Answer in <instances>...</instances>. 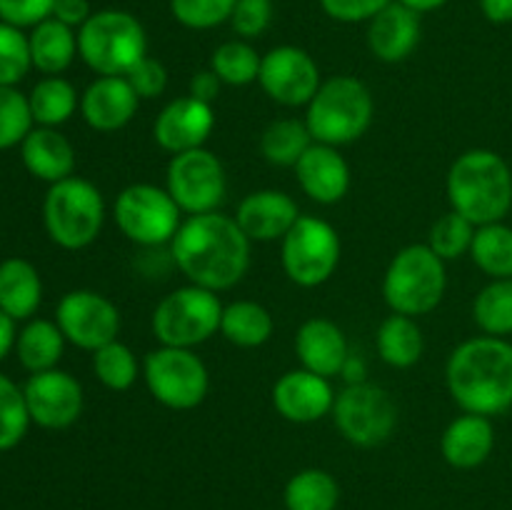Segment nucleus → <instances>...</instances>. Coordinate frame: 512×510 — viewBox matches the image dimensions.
Wrapping results in <instances>:
<instances>
[{
    "mask_svg": "<svg viewBox=\"0 0 512 510\" xmlns=\"http://www.w3.org/2000/svg\"><path fill=\"white\" fill-rule=\"evenodd\" d=\"M220 88H223V80H220L218 75L208 68V70H200V73H195L193 78H190L188 95H193V98L213 105V100H218Z\"/></svg>",
    "mask_w": 512,
    "mask_h": 510,
    "instance_id": "obj_48",
    "label": "nucleus"
},
{
    "mask_svg": "<svg viewBox=\"0 0 512 510\" xmlns=\"http://www.w3.org/2000/svg\"><path fill=\"white\" fill-rule=\"evenodd\" d=\"M28 103L35 125L60 128L73 118L75 110H80V95L63 75H45L28 93Z\"/></svg>",
    "mask_w": 512,
    "mask_h": 510,
    "instance_id": "obj_31",
    "label": "nucleus"
},
{
    "mask_svg": "<svg viewBox=\"0 0 512 510\" xmlns=\"http://www.w3.org/2000/svg\"><path fill=\"white\" fill-rule=\"evenodd\" d=\"M473 318L485 335L512 333V278L493 280L478 293L473 303Z\"/></svg>",
    "mask_w": 512,
    "mask_h": 510,
    "instance_id": "obj_36",
    "label": "nucleus"
},
{
    "mask_svg": "<svg viewBox=\"0 0 512 510\" xmlns=\"http://www.w3.org/2000/svg\"><path fill=\"white\" fill-rule=\"evenodd\" d=\"M43 225L58 248H88L105 225L103 193L78 175L53 183L43 200Z\"/></svg>",
    "mask_w": 512,
    "mask_h": 510,
    "instance_id": "obj_6",
    "label": "nucleus"
},
{
    "mask_svg": "<svg viewBox=\"0 0 512 510\" xmlns=\"http://www.w3.org/2000/svg\"><path fill=\"white\" fill-rule=\"evenodd\" d=\"M223 308L218 293L200 285H183L165 295L153 310V335L170 348H198L220 333Z\"/></svg>",
    "mask_w": 512,
    "mask_h": 510,
    "instance_id": "obj_8",
    "label": "nucleus"
},
{
    "mask_svg": "<svg viewBox=\"0 0 512 510\" xmlns=\"http://www.w3.org/2000/svg\"><path fill=\"white\" fill-rule=\"evenodd\" d=\"M65 335L58 328L55 320L45 318H30L23 328L18 330L15 338V355H18L20 365L33 373H43V370L58 368L60 358L65 353Z\"/></svg>",
    "mask_w": 512,
    "mask_h": 510,
    "instance_id": "obj_28",
    "label": "nucleus"
},
{
    "mask_svg": "<svg viewBox=\"0 0 512 510\" xmlns=\"http://www.w3.org/2000/svg\"><path fill=\"white\" fill-rule=\"evenodd\" d=\"M335 428L358 448H378L398 425V405L393 395L375 383L345 385L333 405Z\"/></svg>",
    "mask_w": 512,
    "mask_h": 510,
    "instance_id": "obj_12",
    "label": "nucleus"
},
{
    "mask_svg": "<svg viewBox=\"0 0 512 510\" xmlns=\"http://www.w3.org/2000/svg\"><path fill=\"white\" fill-rule=\"evenodd\" d=\"M300 208L285 190H253L238 205L235 220L253 243H275L298 223Z\"/></svg>",
    "mask_w": 512,
    "mask_h": 510,
    "instance_id": "obj_20",
    "label": "nucleus"
},
{
    "mask_svg": "<svg viewBox=\"0 0 512 510\" xmlns=\"http://www.w3.org/2000/svg\"><path fill=\"white\" fill-rule=\"evenodd\" d=\"M375 115V100L368 85L353 75H335L323 80L308 103L305 123L315 143L350 145L368 133Z\"/></svg>",
    "mask_w": 512,
    "mask_h": 510,
    "instance_id": "obj_4",
    "label": "nucleus"
},
{
    "mask_svg": "<svg viewBox=\"0 0 512 510\" xmlns=\"http://www.w3.org/2000/svg\"><path fill=\"white\" fill-rule=\"evenodd\" d=\"M393 0H320L325 13L338 23H363V20H373L375 15Z\"/></svg>",
    "mask_w": 512,
    "mask_h": 510,
    "instance_id": "obj_46",
    "label": "nucleus"
},
{
    "mask_svg": "<svg viewBox=\"0 0 512 510\" xmlns=\"http://www.w3.org/2000/svg\"><path fill=\"white\" fill-rule=\"evenodd\" d=\"M480 8L490 23H510L512 20V0H480Z\"/></svg>",
    "mask_w": 512,
    "mask_h": 510,
    "instance_id": "obj_49",
    "label": "nucleus"
},
{
    "mask_svg": "<svg viewBox=\"0 0 512 510\" xmlns=\"http://www.w3.org/2000/svg\"><path fill=\"white\" fill-rule=\"evenodd\" d=\"M375 345H378V355L383 358V363H388L390 368H413L423 358V330H420L418 320L410 315L393 313L380 323L378 333H375Z\"/></svg>",
    "mask_w": 512,
    "mask_h": 510,
    "instance_id": "obj_29",
    "label": "nucleus"
},
{
    "mask_svg": "<svg viewBox=\"0 0 512 510\" xmlns=\"http://www.w3.org/2000/svg\"><path fill=\"white\" fill-rule=\"evenodd\" d=\"M93 373L100 383L113 393H125L135 385L140 373L138 358L133 350L120 340L103 345L93 353Z\"/></svg>",
    "mask_w": 512,
    "mask_h": 510,
    "instance_id": "obj_37",
    "label": "nucleus"
},
{
    "mask_svg": "<svg viewBox=\"0 0 512 510\" xmlns=\"http://www.w3.org/2000/svg\"><path fill=\"white\" fill-rule=\"evenodd\" d=\"M258 83L265 95L278 105L300 108L313 100V95L323 85V78L308 50L298 45H278L263 55Z\"/></svg>",
    "mask_w": 512,
    "mask_h": 510,
    "instance_id": "obj_15",
    "label": "nucleus"
},
{
    "mask_svg": "<svg viewBox=\"0 0 512 510\" xmlns=\"http://www.w3.org/2000/svg\"><path fill=\"white\" fill-rule=\"evenodd\" d=\"M400 3L408 5V8H413L415 13H430V10L443 8L448 0H400Z\"/></svg>",
    "mask_w": 512,
    "mask_h": 510,
    "instance_id": "obj_52",
    "label": "nucleus"
},
{
    "mask_svg": "<svg viewBox=\"0 0 512 510\" xmlns=\"http://www.w3.org/2000/svg\"><path fill=\"white\" fill-rule=\"evenodd\" d=\"M445 190L455 213L478 228L500 223L512 208L510 165L495 150L473 148L450 165Z\"/></svg>",
    "mask_w": 512,
    "mask_h": 510,
    "instance_id": "obj_3",
    "label": "nucleus"
},
{
    "mask_svg": "<svg viewBox=\"0 0 512 510\" xmlns=\"http://www.w3.org/2000/svg\"><path fill=\"white\" fill-rule=\"evenodd\" d=\"M338 500V480L328 470H300L285 485V508L288 510H335Z\"/></svg>",
    "mask_w": 512,
    "mask_h": 510,
    "instance_id": "obj_33",
    "label": "nucleus"
},
{
    "mask_svg": "<svg viewBox=\"0 0 512 510\" xmlns=\"http://www.w3.org/2000/svg\"><path fill=\"white\" fill-rule=\"evenodd\" d=\"M445 383L463 413L503 415L512 408V343L495 335L465 340L450 353Z\"/></svg>",
    "mask_w": 512,
    "mask_h": 510,
    "instance_id": "obj_2",
    "label": "nucleus"
},
{
    "mask_svg": "<svg viewBox=\"0 0 512 510\" xmlns=\"http://www.w3.org/2000/svg\"><path fill=\"white\" fill-rule=\"evenodd\" d=\"M313 135L305 120L280 118L270 123L260 135V153L270 165L278 168H295L305 150L313 145Z\"/></svg>",
    "mask_w": 512,
    "mask_h": 510,
    "instance_id": "obj_32",
    "label": "nucleus"
},
{
    "mask_svg": "<svg viewBox=\"0 0 512 510\" xmlns=\"http://www.w3.org/2000/svg\"><path fill=\"white\" fill-rule=\"evenodd\" d=\"M335 390L330 378L298 368L280 375L273 385V405L288 423L310 425L333 415Z\"/></svg>",
    "mask_w": 512,
    "mask_h": 510,
    "instance_id": "obj_17",
    "label": "nucleus"
},
{
    "mask_svg": "<svg viewBox=\"0 0 512 510\" xmlns=\"http://www.w3.org/2000/svg\"><path fill=\"white\" fill-rule=\"evenodd\" d=\"M273 330V315L255 300H233L223 308L220 335L238 348H260L273 338Z\"/></svg>",
    "mask_w": 512,
    "mask_h": 510,
    "instance_id": "obj_30",
    "label": "nucleus"
},
{
    "mask_svg": "<svg viewBox=\"0 0 512 510\" xmlns=\"http://www.w3.org/2000/svg\"><path fill=\"white\" fill-rule=\"evenodd\" d=\"M78 55L98 75H128L148 55L145 28L133 13L98 10L78 30Z\"/></svg>",
    "mask_w": 512,
    "mask_h": 510,
    "instance_id": "obj_7",
    "label": "nucleus"
},
{
    "mask_svg": "<svg viewBox=\"0 0 512 510\" xmlns=\"http://www.w3.org/2000/svg\"><path fill=\"white\" fill-rule=\"evenodd\" d=\"M420 43V13L393 0L368 25V48L383 63L410 58Z\"/></svg>",
    "mask_w": 512,
    "mask_h": 510,
    "instance_id": "obj_23",
    "label": "nucleus"
},
{
    "mask_svg": "<svg viewBox=\"0 0 512 510\" xmlns=\"http://www.w3.org/2000/svg\"><path fill=\"white\" fill-rule=\"evenodd\" d=\"M165 188L183 213H215L228 193V175L218 155L208 148H195L170 158Z\"/></svg>",
    "mask_w": 512,
    "mask_h": 510,
    "instance_id": "obj_13",
    "label": "nucleus"
},
{
    "mask_svg": "<svg viewBox=\"0 0 512 510\" xmlns=\"http://www.w3.org/2000/svg\"><path fill=\"white\" fill-rule=\"evenodd\" d=\"M33 68L30 40L23 28L0 20V85H18Z\"/></svg>",
    "mask_w": 512,
    "mask_h": 510,
    "instance_id": "obj_41",
    "label": "nucleus"
},
{
    "mask_svg": "<svg viewBox=\"0 0 512 510\" xmlns=\"http://www.w3.org/2000/svg\"><path fill=\"white\" fill-rule=\"evenodd\" d=\"M238 0H170V13L190 30H210L233 15Z\"/></svg>",
    "mask_w": 512,
    "mask_h": 510,
    "instance_id": "obj_42",
    "label": "nucleus"
},
{
    "mask_svg": "<svg viewBox=\"0 0 512 510\" xmlns=\"http://www.w3.org/2000/svg\"><path fill=\"white\" fill-rule=\"evenodd\" d=\"M55 323L70 345L95 353L103 345L118 340L123 318H120L118 305L108 295L80 288L60 298L55 308Z\"/></svg>",
    "mask_w": 512,
    "mask_h": 510,
    "instance_id": "obj_14",
    "label": "nucleus"
},
{
    "mask_svg": "<svg viewBox=\"0 0 512 510\" xmlns=\"http://www.w3.org/2000/svg\"><path fill=\"white\" fill-rule=\"evenodd\" d=\"M55 0H0V20L15 28H35L53 18Z\"/></svg>",
    "mask_w": 512,
    "mask_h": 510,
    "instance_id": "obj_45",
    "label": "nucleus"
},
{
    "mask_svg": "<svg viewBox=\"0 0 512 510\" xmlns=\"http://www.w3.org/2000/svg\"><path fill=\"white\" fill-rule=\"evenodd\" d=\"M113 218L120 233L140 248H163L173 243L183 225V210L168 193L153 183H133L118 195Z\"/></svg>",
    "mask_w": 512,
    "mask_h": 510,
    "instance_id": "obj_9",
    "label": "nucleus"
},
{
    "mask_svg": "<svg viewBox=\"0 0 512 510\" xmlns=\"http://www.w3.org/2000/svg\"><path fill=\"white\" fill-rule=\"evenodd\" d=\"M20 160L33 178L48 185L73 178L78 165L73 143L58 128H45V125H35L25 135L20 143Z\"/></svg>",
    "mask_w": 512,
    "mask_h": 510,
    "instance_id": "obj_24",
    "label": "nucleus"
},
{
    "mask_svg": "<svg viewBox=\"0 0 512 510\" xmlns=\"http://www.w3.org/2000/svg\"><path fill=\"white\" fill-rule=\"evenodd\" d=\"M273 20V3L270 0H238L230 23L243 40L260 38Z\"/></svg>",
    "mask_w": 512,
    "mask_h": 510,
    "instance_id": "obj_43",
    "label": "nucleus"
},
{
    "mask_svg": "<svg viewBox=\"0 0 512 510\" xmlns=\"http://www.w3.org/2000/svg\"><path fill=\"white\" fill-rule=\"evenodd\" d=\"M250 245L253 240L243 233L238 220L215 210L188 215L170 243V255L188 283L223 293L248 273Z\"/></svg>",
    "mask_w": 512,
    "mask_h": 510,
    "instance_id": "obj_1",
    "label": "nucleus"
},
{
    "mask_svg": "<svg viewBox=\"0 0 512 510\" xmlns=\"http://www.w3.org/2000/svg\"><path fill=\"white\" fill-rule=\"evenodd\" d=\"M470 255H473V263L493 280L512 278V228L503 220L480 225L475 230Z\"/></svg>",
    "mask_w": 512,
    "mask_h": 510,
    "instance_id": "obj_34",
    "label": "nucleus"
},
{
    "mask_svg": "<svg viewBox=\"0 0 512 510\" xmlns=\"http://www.w3.org/2000/svg\"><path fill=\"white\" fill-rule=\"evenodd\" d=\"M495 448V428L490 418L463 413L445 428L440 438L443 458L458 470H473L490 458Z\"/></svg>",
    "mask_w": 512,
    "mask_h": 510,
    "instance_id": "obj_25",
    "label": "nucleus"
},
{
    "mask_svg": "<svg viewBox=\"0 0 512 510\" xmlns=\"http://www.w3.org/2000/svg\"><path fill=\"white\" fill-rule=\"evenodd\" d=\"M43 303V280L38 268L25 258L0 263V310L18 323L30 320Z\"/></svg>",
    "mask_w": 512,
    "mask_h": 510,
    "instance_id": "obj_26",
    "label": "nucleus"
},
{
    "mask_svg": "<svg viewBox=\"0 0 512 510\" xmlns=\"http://www.w3.org/2000/svg\"><path fill=\"white\" fill-rule=\"evenodd\" d=\"M295 353L305 370L323 375V378H335L343 373L350 348L338 323L328 318H310L298 328Z\"/></svg>",
    "mask_w": 512,
    "mask_h": 510,
    "instance_id": "obj_22",
    "label": "nucleus"
},
{
    "mask_svg": "<svg viewBox=\"0 0 512 510\" xmlns=\"http://www.w3.org/2000/svg\"><path fill=\"white\" fill-rule=\"evenodd\" d=\"M30 40V58L33 68L43 75H63L73 65L78 55V35L75 28L60 23V20L48 18L35 25L28 35Z\"/></svg>",
    "mask_w": 512,
    "mask_h": 510,
    "instance_id": "obj_27",
    "label": "nucleus"
},
{
    "mask_svg": "<svg viewBox=\"0 0 512 510\" xmlns=\"http://www.w3.org/2000/svg\"><path fill=\"white\" fill-rule=\"evenodd\" d=\"M295 178L310 200L335 205L350 190V165L333 145L313 143L295 165Z\"/></svg>",
    "mask_w": 512,
    "mask_h": 510,
    "instance_id": "obj_21",
    "label": "nucleus"
},
{
    "mask_svg": "<svg viewBox=\"0 0 512 510\" xmlns=\"http://www.w3.org/2000/svg\"><path fill=\"white\" fill-rule=\"evenodd\" d=\"M125 78L133 85V90L138 93L140 100L158 98V95H163L165 88H168V70H165V65L160 63V60L150 58V55H145L140 63H135Z\"/></svg>",
    "mask_w": 512,
    "mask_h": 510,
    "instance_id": "obj_44",
    "label": "nucleus"
},
{
    "mask_svg": "<svg viewBox=\"0 0 512 510\" xmlns=\"http://www.w3.org/2000/svg\"><path fill=\"white\" fill-rule=\"evenodd\" d=\"M93 15L88 0H55L53 18L60 23L70 25V28H83L88 23V18Z\"/></svg>",
    "mask_w": 512,
    "mask_h": 510,
    "instance_id": "obj_47",
    "label": "nucleus"
},
{
    "mask_svg": "<svg viewBox=\"0 0 512 510\" xmlns=\"http://www.w3.org/2000/svg\"><path fill=\"white\" fill-rule=\"evenodd\" d=\"M478 225L470 223L465 215L455 213V210H448L445 215H440L435 220V225L430 228L428 245L438 258H443L445 263L448 260L463 258L465 253H470L473 248V238Z\"/></svg>",
    "mask_w": 512,
    "mask_h": 510,
    "instance_id": "obj_39",
    "label": "nucleus"
},
{
    "mask_svg": "<svg viewBox=\"0 0 512 510\" xmlns=\"http://www.w3.org/2000/svg\"><path fill=\"white\" fill-rule=\"evenodd\" d=\"M138 108L140 98L125 75H98L80 95V115L98 133L123 130Z\"/></svg>",
    "mask_w": 512,
    "mask_h": 510,
    "instance_id": "obj_19",
    "label": "nucleus"
},
{
    "mask_svg": "<svg viewBox=\"0 0 512 510\" xmlns=\"http://www.w3.org/2000/svg\"><path fill=\"white\" fill-rule=\"evenodd\" d=\"M30 425L33 420H30L23 388L13 378L0 373V453L23 443Z\"/></svg>",
    "mask_w": 512,
    "mask_h": 510,
    "instance_id": "obj_38",
    "label": "nucleus"
},
{
    "mask_svg": "<svg viewBox=\"0 0 512 510\" xmlns=\"http://www.w3.org/2000/svg\"><path fill=\"white\" fill-rule=\"evenodd\" d=\"M260 63H263V55H258V50L248 40H228L215 48L210 70L223 80V85L243 88L258 80Z\"/></svg>",
    "mask_w": 512,
    "mask_h": 510,
    "instance_id": "obj_35",
    "label": "nucleus"
},
{
    "mask_svg": "<svg viewBox=\"0 0 512 510\" xmlns=\"http://www.w3.org/2000/svg\"><path fill=\"white\" fill-rule=\"evenodd\" d=\"M30 420L45 430H65L83 415V385L68 370L33 373L23 385Z\"/></svg>",
    "mask_w": 512,
    "mask_h": 510,
    "instance_id": "obj_16",
    "label": "nucleus"
},
{
    "mask_svg": "<svg viewBox=\"0 0 512 510\" xmlns=\"http://www.w3.org/2000/svg\"><path fill=\"white\" fill-rule=\"evenodd\" d=\"M448 288L445 260L430 250L428 243H415L398 250L383 278L385 303L393 313L420 318L443 303Z\"/></svg>",
    "mask_w": 512,
    "mask_h": 510,
    "instance_id": "obj_5",
    "label": "nucleus"
},
{
    "mask_svg": "<svg viewBox=\"0 0 512 510\" xmlns=\"http://www.w3.org/2000/svg\"><path fill=\"white\" fill-rule=\"evenodd\" d=\"M340 235L318 215H300L280 240V263L285 275L300 288L328 283L340 265Z\"/></svg>",
    "mask_w": 512,
    "mask_h": 510,
    "instance_id": "obj_10",
    "label": "nucleus"
},
{
    "mask_svg": "<svg viewBox=\"0 0 512 510\" xmlns=\"http://www.w3.org/2000/svg\"><path fill=\"white\" fill-rule=\"evenodd\" d=\"M213 128V105L203 103V100L193 98V95H183V98L170 100L160 110L153 125V138L165 153L178 155L195 148H205Z\"/></svg>",
    "mask_w": 512,
    "mask_h": 510,
    "instance_id": "obj_18",
    "label": "nucleus"
},
{
    "mask_svg": "<svg viewBox=\"0 0 512 510\" xmlns=\"http://www.w3.org/2000/svg\"><path fill=\"white\" fill-rule=\"evenodd\" d=\"M143 378L150 395L170 410H193L208 398L210 373L190 348L150 350L143 360Z\"/></svg>",
    "mask_w": 512,
    "mask_h": 510,
    "instance_id": "obj_11",
    "label": "nucleus"
},
{
    "mask_svg": "<svg viewBox=\"0 0 512 510\" xmlns=\"http://www.w3.org/2000/svg\"><path fill=\"white\" fill-rule=\"evenodd\" d=\"M35 128L28 95L18 85H0V150L15 148Z\"/></svg>",
    "mask_w": 512,
    "mask_h": 510,
    "instance_id": "obj_40",
    "label": "nucleus"
},
{
    "mask_svg": "<svg viewBox=\"0 0 512 510\" xmlns=\"http://www.w3.org/2000/svg\"><path fill=\"white\" fill-rule=\"evenodd\" d=\"M340 375H343L345 383H348V385L365 383V380H368V368H365V360L350 353L348 360H345V365H343V373H340Z\"/></svg>",
    "mask_w": 512,
    "mask_h": 510,
    "instance_id": "obj_51",
    "label": "nucleus"
},
{
    "mask_svg": "<svg viewBox=\"0 0 512 510\" xmlns=\"http://www.w3.org/2000/svg\"><path fill=\"white\" fill-rule=\"evenodd\" d=\"M15 338H18V328H15V320L10 315H5L0 310V363L10 355V350H15Z\"/></svg>",
    "mask_w": 512,
    "mask_h": 510,
    "instance_id": "obj_50",
    "label": "nucleus"
}]
</instances>
